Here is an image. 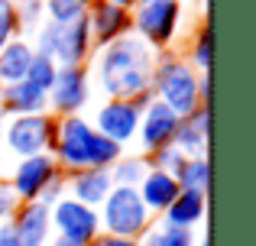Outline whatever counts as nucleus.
Instances as JSON below:
<instances>
[{
  "label": "nucleus",
  "instance_id": "obj_1",
  "mask_svg": "<svg viewBox=\"0 0 256 246\" xmlns=\"http://www.w3.org/2000/svg\"><path fill=\"white\" fill-rule=\"evenodd\" d=\"M91 65H94L98 88L104 91L107 101H136L140 94L150 91L156 52L140 36L126 32V36L114 39L110 45L94 52Z\"/></svg>",
  "mask_w": 256,
  "mask_h": 246
},
{
  "label": "nucleus",
  "instance_id": "obj_2",
  "mask_svg": "<svg viewBox=\"0 0 256 246\" xmlns=\"http://www.w3.org/2000/svg\"><path fill=\"white\" fill-rule=\"evenodd\" d=\"M198 71L178 55V52L166 49L156 52V65H152V81L150 91L156 101H162L166 107L172 110L175 117H192L194 110L201 107V97H198Z\"/></svg>",
  "mask_w": 256,
  "mask_h": 246
},
{
  "label": "nucleus",
  "instance_id": "obj_3",
  "mask_svg": "<svg viewBox=\"0 0 256 246\" xmlns=\"http://www.w3.org/2000/svg\"><path fill=\"white\" fill-rule=\"evenodd\" d=\"M98 221H100V234L124 237V240H140V237L156 224V217L140 201L136 188L114 185L110 195L104 198V204L98 208Z\"/></svg>",
  "mask_w": 256,
  "mask_h": 246
},
{
  "label": "nucleus",
  "instance_id": "obj_4",
  "mask_svg": "<svg viewBox=\"0 0 256 246\" xmlns=\"http://www.w3.org/2000/svg\"><path fill=\"white\" fill-rule=\"evenodd\" d=\"M30 42H32V52H36V55L52 58L56 65H88L91 55H94L91 32H88L84 19H75V23H68V26L42 23L30 36Z\"/></svg>",
  "mask_w": 256,
  "mask_h": 246
},
{
  "label": "nucleus",
  "instance_id": "obj_5",
  "mask_svg": "<svg viewBox=\"0 0 256 246\" xmlns=\"http://www.w3.org/2000/svg\"><path fill=\"white\" fill-rule=\"evenodd\" d=\"M130 26L152 52L172 49L182 26V0H140L130 10Z\"/></svg>",
  "mask_w": 256,
  "mask_h": 246
},
{
  "label": "nucleus",
  "instance_id": "obj_6",
  "mask_svg": "<svg viewBox=\"0 0 256 246\" xmlns=\"http://www.w3.org/2000/svg\"><path fill=\"white\" fill-rule=\"evenodd\" d=\"M56 123L58 117L32 114V117H10L4 123V149L13 152L16 159H32V156H49L56 143Z\"/></svg>",
  "mask_w": 256,
  "mask_h": 246
},
{
  "label": "nucleus",
  "instance_id": "obj_7",
  "mask_svg": "<svg viewBox=\"0 0 256 246\" xmlns=\"http://www.w3.org/2000/svg\"><path fill=\"white\" fill-rule=\"evenodd\" d=\"M91 139H94V126L88 117H58L56 123V143H52L49 156L56 159L58 172L72 175V172L88 169V152H91Z\"/></svg>",
  "mask_w": 256,
  "mask_h": 246
},
{
  "label": "nucleus",
  "instance_id": "obj_8",
  "mask_svg": "<svg viewBox=\"0 0 256 246\" xmlns=\"http://www.w3.org/2000/svg\"><path fill=\"white\" fill-rule=\"evenodd\" d=\"M46 101H49L52 117L82 114L84 104L91 101V71H88V65H58Z\"/></svg>",
  "mask_w": 256,
  "mask_h": 246
},
{
  "label": "nucleus",
  "instance_id": "obj_9",
  "mask_svg": "<svg viewBox=\"0 0 256 246\" xmlns=\"http://www.w3.org/2000/svg\"><path fill=\"white\" fill-rule=\"evenodd\" d=\"M49 224H52V230H56V237H65V240H72L78 246H91L100 234L98 211L72 201L68 195L49 211Z\"/></svg>",
  "mask_w": 256,
  "mask_h": 246
},
{
  "label": "nucleus",
  "instance_id": "obj_10",
  "mask_svg": "<svg viewBox=\"0 0 256 246\" xmlns=\"http://www.w3.org/2000/svg\"><path fill=\"white\" fill-rule=\"evenodd\" d=\"M140 114L143 110L133 101H104L94 114V133L107 136L110 143H117L126 152V146L136 143V126H140Z\"/></svg>",
  "mask_w": 256,
  "mask_h": 246
},
{
  "label": "nucleus",
  "instance_id": "obj_11",
  "mask_svg": "<svg viewBox=\"0 0 256 246\" xmlns=\"http://www.w3.org/2000/svg\"><path fill=\"white\" fill-rule=\"evenodd\" d=\"M56 175H62L56 165V159L52 156H32V159H20L16 165H13V175H10V191L16 195L20 204H32L39 201V195H42V188L52 182Z\"/></svg>",
  "mask_w": 256,
  "mask_h": 246
},
{
  "label": "nucleus",
  "instance_id": "obj_12",
  "mask_svg": "<svg viewBox=\"0 0 256 246\" xmlns=\"http://www.w3.org/2000/svg\"><path fill=\"white\" fill-rule=\"evenodd\" d=\"M175 130H178V117L166 107L162 101H152L150 107H143L140 114V126H136V146L143 156H152L162 146H172Z\"/></svg>",
  "mask_w": 256,
  "mask_h": 246
},
{
  "label": "nucleus",
  "instance_id": "obj_13",
  "mask_svg": "<svg viewBox=\"0 0 256 246\" xmlns=\"http://www.w3.org/2000/svg\"><path fill=\"white\" fill-rule=\"evenodd\" d=\"M84 23H88V32H91L94 52L104 49V45H110L114 39L133 32V26H130V10L110 6V3H104V0H91V10H88Z\"/></svg>",
  "mask_w": 256,
  "mask_h": 246
},
{
  "label": "nucleus",
  "instance_id": "obj_14",
  "mask_svg": "<svg viewBox=\"0 0 256 246\" xmlns=\"http://www.w3.org/2000/svg\"><path fill=\"white\" fill-rule=\"evenodd\" d=\"M110 188H114L110 169H82V172L65 175V195H68L72 201L84 204V208H94V211L104 204V198L110 195Z\"/></svg>",
  "mask_w": 256,
  "mask_h": 246
},
{
  "label": "nucleus",
  "instance_id": "obj_15",
  "mask_svg": "<svg viewBox=\"0 0 256 246\" xmlns=\"http://www.w3.org/2000/svg\"><path fill=\"white\" fill-rule=\"evenodd\" d=\"M10 227H13V246H46L52 234V224H49V211L42 204H20L10 217Z\"/></svg>",
  "mask_w": 256,
  "mask_h": 246
},
{
  "label": "nucleus",
  "instance_id": "obj_16",
  "mask_svg": "<svg viewBox=\"0 0 256 246\" xmlns=\"http://www.w3.org/2000/svg\"><path fill=\"white\" fill-rule=\"evenodd\" d=\"M49 101L46 91L32 88L30 81H16V84H4L0 88V114L10 117H32V114H46Z\"/></svg>",
  "mask_w": 256,
  "mask_h": 246
},
{
  "label": "nucleus",
  "instance_id": "obj_17",
  "mask_svg": "<svg viewBox=\"0 0 256 246\" xmlns=\"http://www.w3.org/2000/svg\"><path fill=\"white\" fill-rule=\"evenodd\" d=\"M208 130H211V110L198 107L192 117H182L178 120L172 146L185 159H201V156H208Z\"/></svg>",
  "mask_w": 256,
  "mask_h": 246
},
{
  "label": "nucleus",
  "instance_id": "obj_18",
  "mask_svg": "<svg viewBox=\"0 0 256 246\" xmlns=\"http://www.w3.org/2000/svg\"><path fill=\"white\" fill-rule=\"evenodd\" d=\"M204 217H208V195H198V191H178V198L156 217V224H162V227L194 230Z\"/></svg>",
  "mask_w": 256,
  "mask_h": 246
},
{
  "label": "nucleus",
  "instance_id": "obj_19",
  "mask_svg": "<svg viewBox=\"0 0 256 246\" xmlns=\"http://www.w3.org/2000/svg\"><path fill=\"white\" fill-rule=\"evenodd\" d=\"M178 182H175V175H166V172H156V169H150L146 172V178L136 185V195H140V201L146 204V211H150L152 217H159L166 208L178 198Z\"/></svg>",
  "mask_w": 256,
  "mask_h": 246
},
{
  "label": "nucleus",
  "instance_id": "obj_20",
  "mask_svg": "<svg viewBox=\"0 0 256 246\" xmlns=\"http://www.w3.org/2000/svg\"><path fill=\"white\" fill-rule=\"evenodd\" d=\"M32 55H36V52H32L30 39H23V36L10 39V42L0 49V88H4V84L23 81L26 68H30V62H32Z\"/></svg>",
  "mask_w": 256,
  "mask_h": 246
},
{
  "label": "nucleus",
  "instance_id": "obj_21",
  "mask_svg": "<svg viewBox=\"0 0 256 246\" xmlns=\"http://www.w3.org/2000/svg\"><path fill=\"white\" fill-rule=\"evenodd\" d=\"M146 172H150V159H146L143 152H124V156L110 165L114 185H124V188H136L146 178Z\"/></svg>",
  "mask_w": 256,
  "mask_h": 246
},
{
  "label": "nucleus",
  "instance_id": "obj_22",
  "mask_svg": "<svg viewBox=\"0 0 256 246\" xmlns=\"http://www.w3.org/2000/svg\"><path fill=\"white\" fill-rule=\"evenodd\" d=\"M188 65H192L198 75H208L211 71V62H214V39H211V26H208V19L198 26V32L192 36V42H188V55H182Z\"/></svg>",
  "mask_w": 256,
  "mask_h": 246
},
{
  "label": "nucleus",
  "instance_id": "obj_23",
  "mask_svg": "<svg viewBox=\"0 0 256 246\" xmlns=\"http://www.w3.org/2000/svg\"><path fill=\"white\" fill-rule=\"evenodd\" d=\"M175 182H178L182 191H198V195H208V188H211V162H208V156L185 159V165H182L178 175H175Z\"/></svg>",
  "mask_w": 256,
  "mask_h": 246
},
{
  "label": "nucleus",
  "instance_id": "obj_24",
  "mask_svg": "<svg viewBox=\"0 0 256 246\" xmlns=\"http://www.w3.org/2000/svg\"><path fill=\"white\" fill-rule=\"evenodd\" d=\"M42 10H46V23L68 26V23H75V19L88 16L91 0H42Z\"/></svg>",
  "mask_w": 256,
  "mask_h": 246
},
{
  "label": "nucleus",
  "instance_id": "obj_25",
  "mask_svg": "<svg viewBox=\"0 0 256 246\" xmlns=\"http://www.w3.org/2000/svg\"><path fill=\"white\" fill-rule=\"evenodd\" d=\"M13 13H16V26H20V36L23 39H30L46 23L42 0H13Z\"/></svg>",
  "mask_w": 256,
  "mask_h": 246
},
{
  "label": "nucleus",
  "instance_id": "obj_26",
  "mask_svg": "<svg viewBox=\"0 0 256 246\" xmlns=\"http://www.w3.org/2000/svg\"><path fill=\"white\" fill-rule=\"evenodd\" d=\"M124 156V149H120L117 143H110L107 136H100V133H94L91 139V152H88V169H110L117 159Z\"/></svg>",
  "mask_w": 256,
  "mask_h": 246
},
{
  "label": "nucleus",
  "instance_id": "obj_27",
  "mask_svg": "<svg viewBox=\"0 0 256 246\" xmlns=\"http://www.w3.org/2000/svg\"><path fill=\"white\" fill-rule=\"evenodd\" d=\"M56 71H58V65L52 62V58L32 55V62H30V68H26V78H23V81H30L32 88H39V91H46V94H49L52 81H56Z\"/></svg>",
  "mask_w": 256,
  "mask_h": 246
},
{
  "label": "nucleus",
  "instance_id": "obj_28",
  "mask_svg": "<svg viewBox=\"0 0 256 246\" xmlns=\"http://www.w3.org/2000/svg\"><path fill=\"white\" fill-rule=\"evenodd\" d=\"M146 159H150V169L166 172V175H178V169L185 165V156H182L175 146H162L159 152H152V156H146Z\"/></svg>",
  "mask_w": 256,
  "mask_h": 246
},
{
  "label": "nucleus",
  "instance_id": "obj_29",
  "mask_svg": "<svg viewBox=\"0 0 256 246\" xmlns=\"http://www.w3.org/2000/svg\"><path fill=\"white\" fill-rule=\"evenodd\" d=\"M16 36L20 26H16V13H13V0H6V3H0V49Z\"/></svg>",
  "mask_w": 256,
  "mask_h": 246
},
{
  "label": "nucleus",
  "instance_id": "obj_30",
  "mask_svg": "<svg viewBox=\"0 0 256 246\" xmlns=\"http://www.w3.org/2000/svg\"><path fill=\"white\" fill-rule=\"evenodd\" d=\"M159 227V246H194V230H182V227Z\"/></svg>",
  "mask_w": 256,
  "mask_h": 246
},
{
  "label": "nucleus",
  "instance_id": "obj_31",
  "mask_svg": "<svg viewBox=\"0 0 256 246\" xmlns=\"http://www.w3.org/2000/svg\"><path fill=\"white\" fill-rule=\"evenodd\" d=\"M62 198H65V175H56V178H52V182L42 188V195H39L36 204H42L46 211H52L58 201H62Z\"/></svg>",
  "mask_w": 256,
  "mask_h": 246
},
{
  "label": "nucleus",
  "instance_id": "obj_32",
  "mask_svg": "<svg viewBox=\"0 0 256 246\" xmlns=\"http://www.w3.org/2000/svg\"><path fill=\"white\" fill-rule=\"evenodd\" d=\"M16 208H20L16 195L10 191V185H6V182H0V224H6V221H10Z\"/></svg>",
  "mask_w": 256,
  "mask_h": 246
},
{
  "label": "nucleus",
  "instance_id": "obj_33",
  "mask_svg": "<svg viewBox=\"0 0 256 246\" xmlns=\"http://www.w3.org/2000/svg\"><path fill=\"white\" fill-rule=\"evenodd\" d=\"M91 246H140L136 240H124V237H107V234H98V240Z\"/></svg>",
  "mask_w": 256,
  "mask_h": 246
},
{
  "label": "nucleus",
  "instance_id": "obj_34",
  "mask_svg": "<svg viewBox=\"0 0 256 246\" xmlns=\"http://www.w3.org/2000/svg\"><path fill=\"white\" fill-rule=\"evenodd\" d=\"M0 246H13V227H10V221L0 224Z\"/></svg>",
  "mask_w": 256,
  "mask_h": 246
},
{
  "label": "nucleus",
  "instance_id": "obj_35",
  "mask_svg": "<svg viewBox=\"0 0 256 246\" xmlns=\"http://www.w3.org/2000/svg\"><path fill=\"white\" fill-rule=\"evenodd\" d=\"M104 3H110V6H120V10H133V6H136L140 0H104Z\"/></svg>",
  "mask_w": 256,
  "mask_h": 246
},
{
  "label": "nucleus",
  "instance_id": "obj_36",
  "mask_svg": "<svg viewBox=\"0 0 256 246\" xmlns=\"http://www.w3.org/2000/svg\"><path fill=\"white\" fill-rule=\"evenodd\" d=\"M46 246H78V243H72V240H65V237H52Z\"/></svg>",
  "mask_w": 256,
  "mask_h": 246
},
{
  "label": "nucleus",
  "instance_id": "obj_37",
  "mask_svg": "<svg viewBox=\"0 0 256 246\" xmlns=\"http://www.w3.org/2000/svg\"><path fill=\"white\" fill-rule=\"evenodd\" d=\"M194 246H211V240H208V234L201 237V240H194Z\"/></svg>",
  "mask_w": 256,
  "mask_h": 246
},
{
  "label": "nucleus",
  "instance_id": "obj_38",
  "mask_svg": "<svg viewBox=\"0 0 256 246\" xmlns=\"http://www.w3.org/2000/svg\"><path fill=\"white\" fill-rule=\"evenodd\" d=\"M4 123H6V120H0V146H4Z\"/></svg>",
  "mask_w": 256,
  "mask_h": 246
},
{
  "label": "nucleus",
  "instance_id": "obj_39",
  "mask_svg": "<svg viewBox=\"0 0 256 246\" xmlns=\"http://www.w3.org/2000/svg\"><path fill=\"white\" fill-rule=\"evenodd\" d=\"M0 3H6V0H0Z\"/></svg>",
  "mask_w": 256,
  "mask_h": 246
}]
</instances>
